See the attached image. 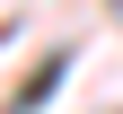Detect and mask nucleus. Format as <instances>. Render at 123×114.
Instances as JSON below:
<instances>
[{
  "mask_svg": "<svg viewBox=\"0 0 123 114\" xmlns=\"http://www.w3.org/2000/svg\"><path fill=\"white\" fill-rule=\"evenodd\" d=\"M53 88H62V53H53V61H44V70H35V79H26V96H18V114H35V105H44V96H53Z\"/></svg>",
  "mask_w": 123,
  "mask_h": 114,
  "instance_id": "nucleus-1",
  "label": "nucleus"
}]
</instances>
